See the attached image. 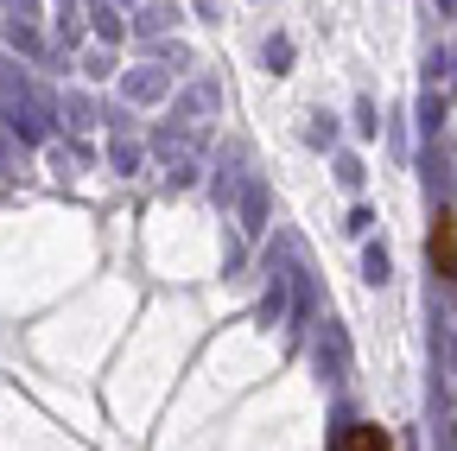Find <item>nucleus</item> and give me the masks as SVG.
<instances>
[{"instance_id":"nucleus-2","label":"nucleus","mask_w":457,"mask_h":451,"mask_svg":"<svg viewBox=\"0 0 457 451\" xmlns=\"http://www.w3.org/2000/svg\"><path fill=\"white\" fill-rule=\"evenodd\" d=\"M337 451H394V432L387 426H350Z\"/></svg>"},{"instance_id":"nucleus-1","label":"nucleus","mask_w":457,"mask_h":451,"mask_svg":"<svg viewBox=\"0 0 457 451\" xmlns=\"http://www.w3.org/2000/svg\"><path fill=\"white\" fill-rule=\"evenodd\" d=\"M432 267H438V280H457V216L451 210L432 216Z\"/></svg>"}]
</instances>
